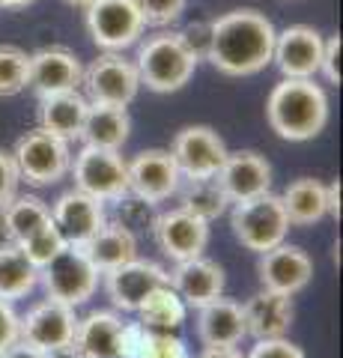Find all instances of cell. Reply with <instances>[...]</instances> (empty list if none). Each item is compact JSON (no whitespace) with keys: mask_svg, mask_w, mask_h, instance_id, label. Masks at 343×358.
<instances>
[{"mask_svg":"<svg viewBox=\"0 0 343 358\" xmlns=\"http://www.w3.org/2000/svg\"><path fill=\"white\" fill-rule=\"evenodd\" d=\"M84 24L102 51H126L147 30L138 0H93L84 6Z\"/></svg>","mask_w":343,"mask_h":358,"instance_id":"cell-7","label":"cell"},{"mask_svg":"<svg viewBox=\"0 0 343 358\" xmlns=\"http://www.w3.org/2000/svg\"><path fill=\"white\" fill-rule=\"evenodd\" d=\"M87 108H90V102L78 90L45 96L39 99V129L57 134L63 141H78L87 120Z\"/></svg>","mask_w":343,"mask_h":358,"instance_id":"cell-24","label":"cell"},{"mask_svg":"<svg viewBox=\"0 0 343 358\" xmlns=\"http://www.w3.org/2000/svg\"><path fill=\"white\" fill-rule=\"evenodd\" d=\"M265 120L281 141H311L328 122V96L314 78H284L265 99Z\"/></svg>","mask_w":343,"mask_h":358,"instance_id":"cell-2","label":"cell"},{"mask_svg":"<svg viewBox=\"0 0 343 358\" xmlns=\"http://www.w3.org/2000/svg\"><path fill=\"white\" fill-rule=\"evenodd\" d=\"M138 358H188V350H185V341L176 338V334L143 326Z\"/></svg>","mask_w":343,"mask_h":358,"instance_id":"cell-35","label":"cell"},{"mask_svg":"<svg viewBox=\"0 0 343 358\" xmlns=\"http://www.w3.org/2000/svg\"><path fill=\"white\" fill-rule=\"evenodd\" d=\"M340 36H328L323 42V60H319V72L328 84H340Z\"/></svg>","mask_w":343,"mask_h":358,"instance_id":"cell-41","label":"cell"},{"mask_svg":"<svg viewBox=\"0 0 343 358\" xmlns=\"http://www.w3.org/2000/svg\"><path fill=\"white\" fill-rule=\"evenodd\" d=\"M48 221H51V206L36 194H15L9 203L0 206V233L6 236V242L15 245Z\"/></svg>","mask_w":343,"mask_h":358,"instance_id":"cell-28","label":"cell"},{"mask_svg":"<svg viewBox=\"0 0 343 358\" xmlns=\"http://www.w3.org/2000/svg\"><path fill=\"white\" fill-rule=\"evenodd\" d=\"M39 284V268L27 260L21 245L3 242L0 245V299L15 301L24 299Z\"/></svg>","mask_w":343,"mask_h":358,"instance_id":"cell-29","label":"cell"},{"mask_svg":"<svg viewBox=\"0 0 343 358\" xmlns=\"http://www.w3.org/2000/svg\"><path fill=\"white\" fill-rule=\"evenodd\" d=\"M152 236H156L159 248L170 257V260L182 263L191 257H200L209 245V221L191 215L185 209L159 212L156 224H152Z\"/></svg>","mask_w":343,"mask_h":358,"instance_id":"cell-13","label":"cell"},{"mask_svg":"<svg viewBox=\"0 0 343 358\" xmlns=\"http://www.w3.org/2000/svg\"><path fill=\"white\" fill-rule=\"evenodd\" d=\"M30 84V54L18 45H0V99L18 96Z\"/></svg>","mask_w":343,"mask_h":358,"instance_id":"cell-32","label":"cell"},{"mask_svg":"<svg viewBox=\"0 0 343 358\" xmlns=\"http://www.w3.org/2000/svg\"><path fill=\"white\" fill-rule=\"evenodd\" d=\"M98 268L87 260L78 245H66L51 263L39 268V284L45 287L48 299H57L69 308H78L90 301L98 289Z\"/></svg>","mask_w":343,"mask_h":358,"instance_id":"cell-6","label":"cell"},{"mask_svg":"<svg viewBox=\"0 0 343 358\" xmlns=\"http://www.w3.org/2000/svg\"><path fill=\"white\" fill-rule=\"evenodd\" d=\"M66 3H69V6H75V9H84V6H90L93 0H66Z\"/></svg>","mask_w":343,"mask_h":358,"instance_id":"cell-47","label":"cell"},{"mask_svg":"<svg viewBox=\"0 0 343 358\" xmlns=\"http://www.w3.org/2000/svg\"><path fill=\"white\" fill-rule=\"evenodd\" d=\"M13 159L18 167V176L27 179V185L45 188L60 182L69 173L72 152H69V141H63L45 129H33L24 138H18Z\"/></svg>","mask_w":343,"mask_h":358,"instance_id":"cell-5","label":"cell"},{"mask_svg":"<svg viewBox=\"0 0 343 358\" xmlns=\"http://www.w3.org/2000/svg\"><path fill=\"white\" fill-rule=\"evenodd\" d=\"M168 152L173 155L182 179H209L221 171V164H224L230 150L215 129L185 126L173 134Z\"/></svg>","mask_w":343,"mask_h":358,"instance_id":"cell-11","label":"cell"},{"mask_svg":"<svg viewBox=\"0 0 343 358\" xmlns=\"http://www.w3.org/2000/svg\"><path fill=\"white\" fill-rule=\"evenodd\" d=\"M18 341H21V317L15 313L13 301L0 299V355Z\"/></svg>","mask_w":343,"mask_h":358,"instance_id":"cell-39","label":"cell"},{"mask_svg":"<svg viewBox=\"0 0 343 358\" xmlns=\"http://www.w3.org/2000/svg\"><path fill=\"white\" fill-rule=\"evenodd\" d=\"M135 66L140 75V87L152 90V93H176L191 81L197 60L185 51L176 33L161 30L140 42Z\"/></svg>","mask_w":343,"mask_h":358,"instance_id":"cell-3","label":"cell"},{"mask_svg":"<svg viewBox=\"0 0 343 358\" xmlns=\"http://www.w3.org/2000/svg\"><path fill=\"white\" fill-rule=\"evenodd\" d=\"M275 33V24L257 9L224 13L212 21V45L206 60L230 78L257 75L272 63Z\"/></svg>","mask_w":343,"mask_h":358,"instance_id":"cell-1","label":"cell"},{"mask_svg":"<svg viewBox=\"0 0 343 358\" xmlns=\"http://www.w3.org/2000/svg\"><path fill=\"white\" fill-rule=\"evenodd\" d=\"M245 329L251 338L265 341V338H286L293 320H295V308H293V296H281L272 289H260L254 293L245 305Z\"/></svg>","mask_w":343,"mask_h":358,"instance_id":"cell-22","label":"cell"},{"mask_svg":"<svg viewBox=\"0 0 343 358\" xmlns=\"http://www.w3.org/2000/svg\"><path fill=\"white\" fill-rule=\"evenodd\" d=\"M281 203L286 212V221L293 227H311V224L323 221L328 215V197H326V185L319 179L302 176L284 188Z\"/></svg>","mask_w":343,"mask_h":358,"instance_id":"cell-27","label":"cell"},{"mask_svg":"<svg viewBox=\"0 0 343 358\" xmlns=\"http://www.w3.org/2000/svg\"><path fill=\"white\" fill-rule=\"evenodd\" d=\"M197 358H245L236 346H206V350Z\"/></svg>","mask_w":343,"mask_h":358,"instance_id":"cell-45","label":"cell"},{"mask_svg":"<svg viewBox=\"0 0 343 358\" xmlns=\"http://www.w3.org/2000/svg\"><path fill=\"white\" fill-rule=\"evenodd\" d=\"M33 0H0V9H24Z\"/></svg>","mask_w":343,"mask_h":358,"instance_id":"cell-46","label":"cell"},{"mask_svg":"<svg viewBox=\"0 0 343 358\" xmlns=\"http://www.w3.org/2000/svg\"><path fill=\"white\" fill-rule=\"evenodd\" d=\"M69 171L75 176V188L98 197L102 203H114V200L129 194V164L119 150H102L84 143V150L75 155Z\"/></svg>","mask_w":343,"mask_h":358,"instance_id":"cell-9","label":"cell"},{"mask_svg":"<svg viewBox=\"0 0 343 358\" xmlns=\"http://www.w3.org/2000/svg\"><path fill=\"white\" fill-rule=\"evenodd\" d=\"M161 284H168V272L159 263L140 260V257L105 272L108 299L117 310H138L140 301Z\"/></svg>","mask_w":343,"mask_h":358,"instance_id":"cell-17","label":"cell"},{"mask_svg":"<svg viewBox=\"0 0 343 358\" xmlns=\"http://www.w3.org/2000/svg\"><path fill=\"white\" fill-rule=\"evenodd\" d=\"M323 36L307 27L293 24L281 33H275L272 63L278 66L284 78H314L319 75V60H323Z\"/></svg>","mask_w":343,"mask_h":358,"instance_id":"cell-16","label":"cell"},{"mask_svg":"<svg viewBox=\"0 0 343 358\" xmlns=\"http://www.w3.org/2000/svg\"><path fill=\"white\" fill-rule=\"evenodd\" d=\"M81 84L87 102L129 108L140 90V75L135 60L123 57V51H105L84 69Z\"/></svg>","mask_w":343,"mask_h":358,"instance_id":"cell-8","label":"cell"},{"mask_svg":"<svg viewBox=\"0 0 343 358\" xmlns=\"http://www.w3.org/2000/svg\"><path fill=\"white\" fill-rule=\"evenodd\" d=\"M215 179L224 188L230 203H242V200L272 192V164L254 150L227 152V159L221 164V171L215 173Z\"/></svg>","mask_w":343,"mask_h":358,"instance_id":"cell-18","label":"cell"},{"mask_svg":"<svg viewBox=\"0 0 343 358\" xmlns=\"http://www.w3.org/2000/svg\"><path fill=\"white\" fill-rule=\"evenodd\" d=\"M21 251L27 254V260L42 268L45 263H51L54 257H57L63 248H66V239L60 236V230H57V224L48 221V224H42L39 230H33L27 239H21Z\"/></svg>","mask_w":343,"mask_h":358,"instance_id":"cell-33","label":"cell"},{"mask_svg":"<svg viewBox=\"0 0 343 358\" xmlns=\"http://www.w3.org/2000/svg\"><path fill=\"white\" fill-rule=\"evenodd\" d=\"M129 131H131V120H129L126 108L90 102V108H87L84 129H81V141L87 143V147L119 150L129 141Z\"/></svg>","mask_w":343,"mask_h":358,"instance_id":"cell-26","label":"cell"},{"mask_svg":"<svg viewBox=\"0 0 343 358\" xmlns=\"http://www.w3.org/2000/svg\"><path fill=\"white\" fill-rule=\"evenodd\" d=\"M138 313H140V326L159 329V331H173V329H180L185 322L188 308H185V301L180 299V293H176L170 284H161L140 301Z\"/></svg>","mask_w":343,"mask_h":358,"instance_id":"cell-30","label":"cell"},{"mask_svg":"<svg viewBox=\"0 0 343 358\" xmlns=\"http://www.w3.org/2000/svg\"><path fill=\"white\" fill-rule=\"evenodd\" d=\"M197 338L203 341V346H239L248 338L242 305L218 296L215 301L197 308Z\"/></svg>","mask_w":343,"mask_h":358,"instance_id":"cell-23","label":"cell"},{"mask_svg":"<svg viewBox=\"0 0 343 358\" xmlns=\"http://www.w3.org/2000/svg\"><path fill=\"white\" fill-rule=\"evenodd\" d=\"M129 164V192L149 203H161L182 185L180 167L168 150H143Z\"/></svg>","mask_w":343,"mask_h":358,"instance_id":"cell-15","label":"cell"},{"mask_svg":"<svg viewBox=\"0 0 343 358\" xmlns=\"http://www.w3.org/2000/svg\"><path fill=\"white\" fill-rule=\"evenodd\" d=\"M18 182H21V176H18V167H15L13 152L0 150V206L9 203V200L15 197Z\"/></svg>","mask_w":343,"mask_h":358,"instance_id":"cell-40","label":"cell"},{"mask_svg":"<svg viewBox=\"0 0 343 358\" xmlns=\"http://www.w3.org/2000/svg\"><path fill=\"white\" fill-rule=\"evenodd\" d=\"M117 203V224H123V227L129 230V233H147V230H152V224H156V218H159V209H156V203H149V200H143V197H138V194H123L119 200H114Z\"/></svg>","mask_w":343,"mask_h":358,"instance_id":"cell-34","label":"cell"},{"mask_svg":"<svg viewBox=\"0 0 343 358\" xmlns=\"http://www.w3.org/2000/svg\"><path fill=\"white\" fill-rule=\"evenodd\" d=\"M140 338H143L140 322H123V331H119V358H138Z\"/></svg>","mask_w":343,"mask_h":358,"instance_id":"cell-42","label":"cell"},{"mask_svg":"<svg viewBox=\"0 0 343 358\" xmlns=\"http://www.w3.org/2000/svg\"><path fill=\"white\" fill-rule=\"evenodd\" d=\"M81 251L87 254V260H90L98 272L105 275V272H110V268L135 260L138 257V236L135 233H129L123 224L105 221L102 230L81 245Z\"/></svg>","mask_w":343,"mask_h":358,"instance_id":"cell-25","label":"cell"},{"mask_svg":"<svg viewBox=\"0 0 343 358\" xmlns=\"http://www.w3.org/2000/svg\"><path fill=\"white\" fill-rule=\"evenodd\" d=\"M245 358H305V352L286 338H265L254 343Z\"/></svg>","mask_w":343,"mask_h":358,"instance_id":"cell-38","label":"cell"},{"mask_svg":"<svg viewBox=\"0 0 343 358\" xmlns=\"http://www.w3.org/2000/svg\"><path fill=\"white\" fill-rule=\"evenodd\" d=\"M75 326H78L75 308L63 305L57 299H45L21 317V341L30 343L33 350L45 352L48 358L69 355Z\"/></svg>","mask_w":343,"mask_h":358,"instance_id":"cell-10","label":"cell"},{"mask_svg":"<svg viewBox=\"0 0 343 358\" xmlns=\"http://www.w3.org/2000/svg\"><path fill=\"white\" fill-rule=\"evenodd\" d=\"M188 0H138L147 27H170L182 18Z\"/></svg>","mask_w":343,"mask_h":358,"instance_id":"cell-36","label":"cell"},{"mask_svg":"<svg viewBox=\"0 0 343 358\" xmlns=\"http://www.w3.org/2000/svg\"><path fill=\"white\" fill-rule=\"evenodd\" d=\"M168 284L180 293L185 308H203L218 296H224L227 278H224V268L215 260H206L200 254V257H191V260L176 263V268L168 275Z\"/></svg>","mask_w":343,"mask_h":358,"instance_id":"cell-20","label":"cell"},{"mask_svg":"<svg viewBox=\"0 0 343 358\" xmlns=\"http://www.w3.org/2000/svg\"><path fill=\"white\" fill-rule=\"evenodd\" d=\"M176 36H180V42L185 45V51L200 63V60L209 57V45H212V21H191V24H185Z\"/></svg>","mask_w":343,"mask_h":358,"instance_id":"cell-37","label":"cell"},{"mask_svg":"<svg viewBox=\"0 0 343 358\" xmlns=\"http://www.w3.org/2000/svg\"><path fill=\"white\" fill-rule=\"evenodd\" d=\"M326 197H328V215L340 221V179L326 185Z\"/></svg>","mask_w":343,"mask_h":358,"instance_id":"cell-44","label":"cell"},{"mask_svg":"<svg viewBox=\"0 0 343 358\" xmlns=\"http://www.w3.org/2000/svg\"><path fill=\"white\" fill-rule=\"evenodd\" d=\"M123 317L117 310H90L78 320L72 338V358H119Z\"/></svg>","mask_w":343,"mask_h":358,"instance_id":"cell-21","label":"cell"},{"mask_svg":"<svg viewBox=\"0 0 343 358\" xmlns=\"http://www.w3.org/2000/svg\"><path fill=\"white\" fill-rule=\"evenodd\" d=\"M81 60L75 57V51L63 48V45H51V48H39L30 54V90L39 99L66 93V90L81 87Z\"/></svg>","mask_w":343,"mask_h":358,"instance_id":"cell-19","label":"cell"},{"mask_svg":"<svg viewBox=\"0 0 343 358\" xmlns=\"http://www.w3.org/2000/svg\"><path fill=\"white\" fill-rule=\"evenodd\" d=\"M257 275H260L263 289H272V293H281V296H295L311 284L314 260L298 245L281 242L260 254Z\"/></svg>","mask_w":343,"mask_h":358,"instance_id":"cell-12","label":"cell"},{"mask_svg":"<svg viewBox=\"0 0 343 358\" xmlns=\"http://www.w3.org/2000/svg\"><path fill=\"white\" fill-rule=\"evenodd\" d=\"M180 194V209L191 212V215L203 218V221H215L227 212L230 200L224 194V188L218 185L215 176L209 179H185V185L176 188Z\"/></svg>","mask_w":343,"mask_h":358,"instance_id":"cell-31","label":"cell"},{"mask_svg":"<svg viewBox=\"0 0 343 358\" xmlns=\"http://www.w3.org/2000/svg\"><path fill=\"white\" fill-rule=\"evenodd\" d=\"M230 227H233V236L239 239L242 248H248L254 254H263V251H269V248H275V245H281L286 239L290 221H286L281 197L265 192L260 197L233 203Z\"/></svg>","mask_w":343,"mask_h":358,"instance_id":"cell-4","label":"cell"},{"mask_svg":"<svg viewBox=\"0 0 343 358\" xmlns=\"http://www.w3.org/2000/svg\"><path fill=\"white\" fill-rule=\"evenodd\" d=\"M51 221L57 224L66 245H78L81 248L87 239L102 230V224L108 221V212L98 197L81 192V188H72V192H66L54 200Z\"/></svg>","mask_w":343,"mask_h":358,"instance_id":"cell-14","label":"cell"},{"mask_svg":"<svg viewBox=\"0 0 343 358\" xmlns=\"http://www.w3.org/2000/svg\"><path fill=\"white\" fill-rule=\"evenodd\" d=\"M0 358H48L45 352H39V350H33L30 343H24V341H18V343H13L9 350L0 355Z\"/></svg>","mask_w":343,"mask_h":358,"instance_id":"cell-43","label":"cell"}]
</instances>
